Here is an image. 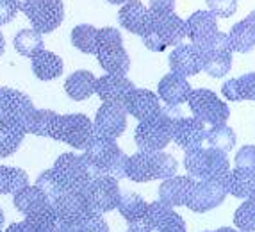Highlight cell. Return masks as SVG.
Segmentation results:
<instances>
[{
    "label": "cell",
    "instance_id": "obj_4",
    "mask_svg": "<svg viewBox=\"0 0 255 232\" xmlns=\"http://www.w3.org/2000/svg\"><path fill=\"white\" fill-rule=\"evenodd\" d=\"M179 163L166 152H136L128 157L127 177L134 182H150L175 177Z\"/></svg>",
    "mask_w": 255,
    "mask_h": 232
},
{
    "label": "cell",
    "instance_id": "obj_30",
    "mask_svg": "<svg viewBox=\"0 0 255 232\" xmlns=\"http://www.w3.org/2000/svg\"><path fill=\"white\" fill-rule=\"evenodd\" d=\"M116 209L120 211V215L124 216L127 224H134V222L145 220L146 211H148V204L145 202V199L141 195L134 193V191H127V193H122Z\"/></svg>",
    "mask_w": 255,
    "mask_h": 232
},
{
    "label": "cell",
    "instance_id": "obj_45",
    "mask_svg": "<svg viewBox=\"0 0 255 232\" xmlns=\"http://www.w3.org/2000/svg\"><path fill=\"white\" fill-rule=\"evenodd\" d=\"M18 7L13 0H0V25H5L16 18Z\"/></svg>",
    "mask_w": 255,
    "mask_h": 232
},
{
    "label": "cell",
    "instance_id": "obj_56",
    "mask_svg": "<svg viewBox=\"0 0 255 232\" xmlns=\"http://www.w3.org/2000/svg\"><path fill=\"white\" fill-rule=\"evenodd\" d=\"M107 2H109V4H122V5H124L127 0H107Z\"/></svg>",
    "mask_w": 255,
    "mask_h": 232
},
{
    "label": "cell",
    "instance_id": "obj_29",
    "mask_svg": "<svg viewBox=\"0 0 255 232\" xmlns=\"http://www.w3.org/2000/svg\"><path fill=\"white\" fill-rule=\"evenodd\" d=\"M13 204L21 215H30V213H36L39 209H45V207L50 206V200L38 186H27L23 190H20L16 195H13Z\"/></svg>",
    "mask_w": 255,
    "mask_h": 232
},
{
    "label": "cell",
    "instance_id": "obj_17",
    "mask_svg": "<svg viewBox=\"0 0 255 232\" xmlns=\"http://www.w3.org/2000/svg\"><path fill=\"white\" fill-rule=\"evenodd\" d=\"M207 127L204 122L191 116V118H179L173 127V141L184 152H191L196 148L205 147Z\"/></svg>",
    "mask_w": 255,
    "mask_h": 232
},
{
    "label": "cell",
    "instance_id": "obj_12",
    "mask_svg": "<svg viewBox=\"0 0 255 232\" xmlns=\"http://www.w3.org/2000/svg\"><path fill=\"white\" fill-rule=\"evenodd\" d=\"M127 109L124 102H104L93 120V132L109 139H118L127 129Z\"/></svg>",
    "mask_w": 255,
    "mask_h": 232
},
{
    "label": "cell",
    "instance_id": "obj_7",
    "mask_svg": "<svg viewBox=\"0 0 255 232\" xmlns=\"http://www.w3.org/2000/svg\"><path fill=\"white\" fill-rule=\"evenodd\" d=\"M52 170L63 191H86L88 184L95 179L86 157L72 152L61 154Z\"/></svg>",
    "mask_w": 255,
    "mask_h": 232
},
{
    "label": "cell",
    "instance_id": "obj_34",
    "mask_svg": "<svg viewBox=\"0 0 255 232\" xmlns=\"http://www.w3.org/2000/svg\"><path fill=\"white\" fill-rule=\"evenodd\" d=\"M29 186V175L25 170L0 165V195H16Z\"/></svg>",
    "mask_w": 255,
    "mask_h": 232
},
{
    "label": "cell",
    "instance_id": "obj_52",
    "mask_svg": "<svg viewBox=\"0 0 255 232\" xmlns=\"http://www.w3.org/2000/svg\"><path fill=\"white\" fill-rule=\"evenodd\" d=\"M4 50H5V39H4V34L0 32V55L4 54Z\"/></svg>",
    "mask_w": 255,
    "mask_h": 232
},
{
    "label": "cell",
    "instance_id": "obj_46",
    "mask_svg": "<svg viewBox=\"0 0 255 232\" xmlns=\"http://www.w3.org/2000/svg\"><path fill=\"white\" fill-rule=\"evenodd\" d=\"M221 93H223V97L230 102H239V84H238V79H229L225 84L221 86Z\"/></svg>",
    "mask_w": 255,
    "mask_h": 232
},
{
    "label": "cell",
    "instance_id": "obj_19",
    "mask_svg": "<svg viewBox=\"0 0 255 232\" xmlns=\"http://www.w3.org/2000/svg\"><path fill=\"white\" fill-rule=\"evenodd\" d=\"M124 106L127 109V113L130 116H134L136 120H139V122L152 118L157 113H161L162 109L159 95H155L150 89H137V88L132 93H128V97L124 100Z\"/></svg>",
    "mask_w": 255,
    "mask_h": 232
},
{
    "label": "cell",
    "instance_id": "obj_54",
    "mask_svg": "<svg viewBox=\"0 0 255 232\" xmlns=\"http://www.w3.org/2000/svg\"><path fill=\"white\" fill-rule=\"evenodd\" d=\"M247 20H248V21H250L252 25H254V27H255V11H252V13H250V14H248V16H247Z\"/></svg>",
    "mask_w": 255,
    "mask_h": 232
},
{
    "label": "cell",
    "instance_id": "obj_43",
    "mask_svg": "<svg viewBox=\"0 0 255 232\" xmlns=\"http://www.w3.org/2000/svg\"><path fill=\"white\" fill-rule=\"evenodd\" d=\"M238 84L241 100H255V72L238 77Z\"/></svg>",
    "mask_w": 255,
    "mask_h": 232
},
{
    "label": "cell",
    "instance_id": "obj_42",
    "mask_svg": "<svg viewBox=\"0 0 255 232\" xmlns=\"http://www.w3.org/2000/svg\"><path fill=\"white\" fill-rule=\"evenodd\" d=\"M209 11L218 18H229L238 9V0H207Z\"/></svg>",
    "mask_w": 255,
    "mask_h": 232
},
{
    "label": "cell",
    "instance_id": "obj_1",
    "mask_svg": "<svg viewBox=\"0 0 255 232\" xmlns=\"http://www.w3.org/2000/svg\"><path fill=\"white\" fill-rule=\"evenodd\" d=\"M82 156L86 157L95 177L111 175V177L118 179V181L127 177L128 157L118 147L116 139L93 134L90 141H88V145H86Z\"/></svg>",
    "mask_w": 255,
    "mask_h": 232
},
{
    "label": "cell",
    "instance_id": "obj_35",
    "mask_svg": "<svg viewBox=\"0 0 255 232\" xmlns=\"http://www.w3.org/2000/svg\"><path fill=\"white\" fill-rule=\"evenodd\" d=\"M14 50L23 57H34L38 52L45 50L43 34L34 29H21L13 39Z\"/></svg>",
    "mask_w": 255,
    "mask_h": 232
},
{
    "label": "cell",
    "instance_id": "obj_20",
    "mask_svg": "<svg viewBox=\"0 0 255 232\" xmlns=\"http://www.w3.org/2000/svg\"><path fill=\"white\" fill-rule=\"evenodd\" d=\"M136 89L134 82L127 75H120V73H106V75L98 77L95 93L102 102H124L128 97V93Z\"/></svg>",
    "mask_w": 255,
    "mask_h": 232
},
{
    "label": "cell",
    "instance_id": "obj_11",
    "mask_svg": "<svg viewBox=\"0 0 255 232\" xmlns=\"http://www.w3.org/2000/svg\"><path fill=\"white\" fill-rule=\"evenodd\" d=\"M84 193L91 213H98V215H106V213L116 209L120 204V197H122L118 179L111 177V175L95 177L88 184Z\"/></svg>",
    "mask_w": 255,
    "mask_h": 232
},
{
    "label": "cell",
    "instance_id": "obj_51",
    "mask_svg": "<svg viewBox=\"0 0 255 232\" xmlns=\"http://www.w3.org/2000/svg\"><path fill=\"white\" fill-rule=\"evenodd\" d=\"M54 232H77L75 227H72V225H57V229H55Z\"/></svg>",
    "mask_w": 255,
    "mask_h": 232
},
{
    "label": "cell",
    "instance_id": "obj_50",
    "mask_svg": "<svg viewBox=\"0 0 255 232\" xmlns=\"http://www.w3.org/2000/svg\"><path fill=\"white\" fill-rule=\"evenodd\" d=\"M13 2H14V5L18 7V11H23V13H25L27 7L30 5V2H32V0H13Z\"/></svg>",
    "mask_w": 255,
    "mask_h": 232
},
{
    "label": "cell",
    "instance_id": "obj_8",
    "mask_svg": "<svg viewBox=\"0 0 255 232\" xmlns=\"http://www.w3.org/2000/svg\"><path fill=\"white\" fill-rule=\"evenodd\" d=\"M93 134V122L86 114L73 113L59 114L55 118L50 138L55 139V141H61L64 145H70L73 148L84 150Z\"/></svg>",
    "mask_w": 255,
    "mask_h": 232
},
{
    "label": "cell",
    "instance_id": "obj_41",
    "mask_svg": "<svg viewBox=\"0 0 255 232\" xmlns=\"http://www.w3.org/2000/svg\"><path fill=\"white\" fill-rule=\"evenodd\" d=\"M77 232H109V225H107L106 218L98 213H90L84 220H81L75 225Z\"/></svg>",
    "mask_w": 255,
    "mask_h": 232
},
{
    "label": "cell",
    "instance_id": "obj_16",
    "mask_svg": "<svg viewBox=\"0 0 255 232\" xmlns=\"http://www.w3.org/2000/svg\"><path fill=\"white\" fill-rule=\"evenodd\" d=\"M34 109V104L27 93L7 88V86L0 88V118L14 120L23 127L25 120Z\"/></svg>",
    "mask_w": 255,
    "mask_h": 232
},
{
    "label": "cell",
    "instance_id": "obj_13",
    "mask_svg": "<svg viewBox=\"0 0 255 232\" xmlns=\"http://www.w3.org/2000/svg\"><path fill=\"white\" fill-rule=\"evenodd\" d=\"M32 29L41 34L54 32L64 20L63 0H32L25 11Z\"/></svg>",
    "mask_w": 255,
    "mask_h": 232
},
{
    "label": "cell",
    "instance_id": "obj_44",
    "mask_svg": "<svg viewBox=\"0 0 255 232\" xmlns=\"http://www.w3.org/2000/svg\"><path fill=\"white\" fill-rule=\"evenodd\" d=\"M236 166L239 168H250L255 170V147L247 145L236 154Z\"/></svg>",
    "mask_w": 255,
    "mask_h": 232
},
{
    "label": "cell",
    "instance_id": "obj_49",
    "mask_svg": "<svg viewBox=\"0 0 255 232\" xmlns=\"http://www.w3.org/2000/svg\"><path fill=\"white\" fill-rule=\"evenodd\" d=\"M127 232H153L152 227L146 224L145 220H141V222H134V224H128Z\"/></svg>",
    "mask_w": 255,
    "mask_h": 232
},
{
    "label": "cell",
    "instance_id": "obj_5",
    "mask_svg": "<svg viewBox=\"0 0 255 232\" xmlns=\"http://www.w3.org/2000/svg\"><path fill=\"white\" fill-rule=\"evenodd\" d=\"M184 168L195 181H223L230 172L229 156L213 147H202L186 152Z\"/></svg>",
    "mask_w": 255,
    "mask_h": 232
},
{
    "label": "cell",
    "instance_id": "obj_2",
    "mask_svg": "<svg viewBox=\"0 0 255 232\" xmlns=\"http://www.w3.org/2000/svg\"><path fill=\"white\" fill-rule=\"evenodd\" d=\"M182 118L179 106H164L161 113L139 122L134 132V141L139 152H161L173 141L175 122Z\"/></svg>",
    "mask_w": 255,
    "mask_h": 232
},
{
    "label": "cell",
    "instance_id": "obj_6",
    "mask_svg": "<svg viewBox=\"0 0 255 232\" xmlns=\"http://www.w3.org/2000/svg\"><path fill=\"white\" fill-rule=\"evenodd\" d=\"M98 64L107 73L125 75L130 68V57L124 46L122 32L115 27L98 29Z\"/></svg>",
    "mask_w": 255,
    "mask_h": 232
},
{
    "label": "cell",
    "instance_id": "obj_28",
    "mask_svg": "<svg viewBox=\"0 0 255 232\" xmlns=\"http://www.w3.org/2000/svg\"><path fill=\"white\" fill-rule=\"evenodd\" d=\"M25 129L14 120L0 118V157L13 156L25 138Z\"/></svg>",
    "mask_w": 255,
    "mask_h": 232
},
{
    "label": "cell",
    "instance_id": "obj_23",
    "mask_svg": "<svg viewBox=\"0 0 255 232\" xmlns=\"http://www.w3.org/2000/svg\"><path fill=\"white\" fill-rule=\"evenodd\" d=\"M191 84L187 82L186 77L177 75V73H166L157 86V95L166 106H180L187 102L189 93H191Z\"/></svg>",
    "mask_w": 255,
    "mask_h": 232
},
{
    "label": "cell",
    "instance_id": "obj_27",
    "mask_svg": "<svg viewBox=\"0 0 255 232\" xmlns=\"http://www.w3.org/2000/svg\"><path fill=\"white\" fill-rule=\"evenodd\" d=\"M97 77L88 70H77L64 80V91L72 100H86L95 93Z\"/></svg>",
    "mask_w": 255,
    "mask_h": 232
},
{
    "label": "cell",
    "instance_id": "obj_40",
    "mask_svg": "<svg viewBox=\"0 0 255 232\" xmlns=\"http://www.w3.org/2000/svg\"><path fill=\"white\" fill-rule=\"evenodd\" d=\"M36 186H38L43 193L47 195L50 202H54V200L57 199L61 193H63V190H61V186H59V182H57V179H55L54 170H52V168L45 170V172H43L41 175L36 179Z\"/></svg>",
    "mask_w": 255,
    "mask_h": 232
},
{
    "label": "cell",
    "instance_id": "obj_38",
    "mask_svg": "<svg viewBox=\"0 0 255 232\" xmlns=\"http://www.w3.org/2000/svg\"><path fill=\"white\" fill-rule=\"evenodd\" d=\"M25 222L34 229L36 232H54L59 225V220L55 216L54 206H48L45 209H39L36 213H30L25 216Z\"/></svg>",
    "mask_w": 255,
    "mask_h": 232
},
{
    "label": "cell",
    "instance_id": "obj_10",
    "mask_svg": "<svg viewBox=\"0 0 255 232\" xmlns=\"http://www.w3.org/2000/svg\"><path fill=\"white\" fill-rule=\"evenodd\" d=\"M204 57V70L207 75L220 79V77L227 75L232 68V46H230L229 34L225 32H216L213 38L209 39L205 45L198 46Z\"/></svg>",
    "mask_w": 255,
    "mask_h": 232
},
{
    "label": "cell",
    "instance_id": "obj_53",
    "mask_svg": "<svg viewBox=\"0 0 255 232\" xmlns=\"http://www.w3.org/2000/svg\"><path fill=\"white\" fill-rule=\"evenodd\" d=\"M216 232H241L238 229V231H236V229H230V227H221V229H218Z\"/></svg>",
    "mask_w": 255,
    "mask_h": 232
},
{
    "label": "cell",
    "instance_id": "obj_48",
    "mask_svg": "<svg viewBox=\"0 0 255 232\" xmlns=\"http://www.w3.org/2000/svg\"><path fill=\"white\" fill-rule=\"evenodd\" d=\"M2 232H36V231L27 224L25 220H23V222H14V224H11L5 231H2Z\"/></svg>",
    "mask_w": 255,
    "mask_h": 232
},
{
    "label": "cell",
    "instance_id": "obj_37",
    "mask_svg": "<svg viewBox=\"0 0 255 232\" xmlns=\"http://www.w3.org/2000/svg\"><path fill=\"white\" fill-rule=\"evenodd\" d=\"M205 145L229 154L236 145V134L227 123H223V125H213L211 129H207Z\"/></svg>",
    "mask_w": 255,
    "mask_h": 232
},
{
    "label": "cell",
    "instance_id": "obj_36",
    "mask_svg": "<svg viewBox=\"0 0 255 232\" xmlns=\"http://www.w3.org/2000/svg\"><path fill=\"white\" fill-rule=\"evenodd\" d=\"M72 43L75 48H79L84 54L97 55L98 52V29L90 23H81L72 29Z\"/></svg>",
    "mask_w": 255,
    "mask_h": 232
},
{
    "label": "cell",
    "instance_id": "obj_3",
    "mask_svg": "<svg viewBox=\"0 0 255 232\" xmlns=\"http://www.w3.org/2000/svg\"><path fill=\"white\" fill-rule=\"evenodd\" d=\"M150 9V7H148ZM148 50L162 52L168 46L182 45L184 38H187L186 21L173 13H157L150 9V20L145 34L141 36Z\"/></svg>",
    "mask_w": 255,
    "mask_h": 232
},
{
    "label": "cell",
    "instance_id": "obj_25",
    "mask_svg": "<svg viewBox=\"0 0 255 232\" xmlns=\"http://www.w3.org/2000/svg\"><path fill=\"white\" fill-rule=\"evenodd\" d=\"M223 182H225L227 193H230L236 199L247 200L255 193V170L236 166L234 170L227 173Z\"/></svg>",
    "mask_w": 255,
    "mask_h": 232
},
{
    "label": "cell",
    "instance_id": "obj_47",
    "mask_svg": "<svg viewBox=\"0 0 255 232\" xmlns=\"http://www.w3.org/2000/svg\"><path fill=\"white\" fill-rule=\"evenodd\" d=\"M150 9L157 13H173L175 0H150Z\"/></svg>",
    "mask_w": 255,
    "mask_h": 232
},
{
    "label": "cell",
    "instance_id": "obj_21",
    "mask_svg": "<svg viewBox=\"0 0 255 232\" xmlns=\"http://www.w3.org/2000/svg\"><path fill=\"white\" fill-rule=\"evenodd\" d=\"M195 182V179L189 175H184V177L175 175V177L166 179L159 188V200L170 207L186 206Z\"/></svg>",
    "mask_w": 255,
    "mask_h": 232
},
{
    "label": "cell",
    "instance_id": "obj_33",
    "mask_svg": "<svg viewBox=\"0 0 255 232\" xmlns=\"http://www.w3.org/2000/svg\"><path fill=\"white\" fill-rule=\"evenodd\" d=\"M180 218H182V216L177 211H173V207L166 206L161 200H157V202L148 204V211H146L145 222L152 227V231L155 232V231H159V229H164V227H168V225L175 224V222H179Z\"/></svg>",
    "mask_w": 255,
    "mask_h": 232
},
{
    "label": "cell",
    "instance_id": "obj_55",
    "mask_svg": "<svg viewBox=\"0 0 255 232\" xmlns=\"http://www.w3.org/2000/svg\"><path fill=\"white\" fill-rule=\"evenodd\" d=\"M4 220H5V216H4V211L0 209V229L4 227Z\"/></svg>",
    "mask_w": 255,
    "mask_h": 232
},
{
    "label": "cell",
    "instance_id": "obj_14",
    "mask_svg": "<svg viewBox=\"0 0 255 232\" xmlns=\"http://www.w3.org/2000/svg\"><path fill=\"white\" fill-rule=\"evenodd\" d=\"M52 206H54L59 224L72 225V227H75L81 220H84L91 213L84 191H63L52 202Z\"/></svg>",
    "mask_w": 255,
    "mask_h": 232
},
{
    "label": "cell",
    "instance_id": "obj_58",
    "mask_svg": "<svg viewBox=\"0 0 255 232\" xmlns=\"http://www.w3.org/2000/svg\"><path fill=\"white\" fill-rule=\"evenodd\" d=\"M0 232H2V229H0Z\"/></svg>",
    "mask_w": 255,
    "mask_h": 232
},
{
    "label": "cell",
    "instance_id": "obj_15",
    "mask_svg": "<svg viewBox=\"0 0 255 232\" xmlns=\"http://www.w3.org/2000/svg\"><path fill=\"white\" fill-rule=\"evenodd\" d=\"M225 197L227 188L223 181H196L186 207H189L193 213H207L221 206Z\"/></svg>",
    "mask_w": 255,
    "mask_h": 232
},
{
    "label": "cell",
    "instance_id": "obj_9",
    "mask_svg": "<svg viewBox=\"0 0 255 232\" xmlns=\"http://www.w3.org/2000/svg\"><path fill=\"white\" fill-rule=\"evenodd\" d=\"M193 116L204 122L205 125H223L230 116L227 102H221L218 95L211 89H193L187 98Z\"/></svg>",
    "mask_w": 255,
    "mask_h": 232
},
{
    "label": "cell",
    "instance_id": "obj_26",
    "mask_svg": "<svg viewBox=\"0 0 255 232\" xmlns=\"http://www.w3.org/2000/svg\"><path fill=\"white\" fill-rule=\"evenodd\" d=\"M30 66H32V73L39 80H54L61 77L64 64L57 54L50 50H41L34 57H30Z\"/></svg>",
    "mask_w": 255,
    "mask_h": 232
},
{
    "label": "cell",
    "instance_id": "obj_18",
    "mask_svg": "<svg viewBox=\"0 0 255 232\" xmlns=\"http://www.w3.org/2000/svg\"><path fill=\"white\" fill-rule=\"evenodd\" d=\"M170 70L177 75L193 77L202 72L204 66V57H202L200 48L196 45H179L170 52L168 57Z\"/></svg>",
    "mask_w": 255,
    "mask_h": 232
},
{
    "label": "cell",
    "instance_id": "obj_24",
    "mask_svg": "<svg viewBox=\"0 0 255 232\" xmlns=\"http://www.w3.org/2000/svg\"><path fill=\"white\" fill-rule=\"evenodd\" d=\"M150 20V9L141 4V0H127L118 13L120 25L128 32L143 36Z\"/></svg>",
    "mask_w": 255,
    "mask_h": 232
},
{
    "label": "cell",
    "instance_id": "obj_31",
    "mask_svg": "<svg viewBox=\"0 0 255 232\" xmlns=\"http://www.w3.org/2000/svg\"><path fill=\"white\" fill-rule=\"evenodd\" d=\"M229 39L234 52L248 54L255 48V27L245 18V20L238 21L236 25H232L229 32Z\"/></svg>",
    "mask_w": 255,
    "mask_h": 232
},
{
    "label": "cell",
    "instance_id": "obj_39",
    "mask_svg": "<svg viewBox=\"0 0 255 232\" xmlns=\"http://www.w3.org/2000/svg\"><path fill=\"white\" fill-rule=\"evenodd\" d=\"M234 225L241 232H255V193L236 209Z\"/></svg>",
    "mask_w": 255,
    "mask_h": 232
},
{
    "label": "cell",
    "instance_id": "obj_57",
    "mask_svg": "<svg viewBox=\"0 0 255 232\" xmlns=\"http://www.w3.org/2000/svg\"><path fill=\"white\" fill-rule=\"evenodd\" d=\"M205 232H216V231H205Z\"/></svg>",
    "mask_w": 255,
    "mask_h": 232
},
{
    "label": "cell",
    "instance_id": "obj_32",
    "mask_svg": "<svg viewBox=\"0 0 255 232\" xmlns=\"http://www.w3.org/2000/svg\"><path fill=\"white\" fill-rule=\"evenodd\" d=\"M57 116H59V114L50 109H34L30 113L29 118L25 120V123H23V129H25L27 134L50 138L52 127H54Z\"/></svg>",
    "mask_w": 255,
    "mask_h": 232
},
{
    "label": "cell",
    "instance_id": "obj_22",
    "mask_svg": "<svg viewBox=\"0 0 255 232\" xmlns=\"http://www.w3.org/2000/svg\"><path fill=\"white\" fill-rule=\"evenodd\" d=\"M216 14L211 11H195L191 16L186 20L187 38L191 39L193 45L202 46L213 38L218 30Z\"/></svg>",
    "mask_w": 255,
    "mask_h": 232
}]
</instances>
